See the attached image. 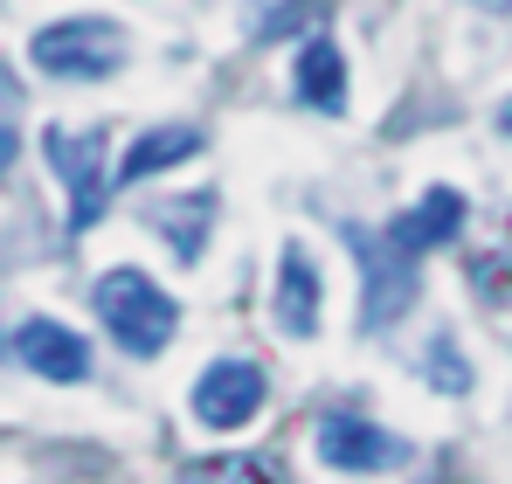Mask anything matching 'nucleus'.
I'll list each match as a JSON object with an SVG mask.
<instances>
[{"label": "nucleus", "mask_w": 512, "mask_h": 484, "mask_svg": "<svg viewBox=\"0 0 512 484\" xmlns=\"http://www.w3.org/2000/svg\"><path fill=\"white\" fill-rule=\"evenodd\" d=\"M14 160V132H7V125H0V166Z\"/></svg>", "instance_id": "16"}, {"label": "nucleus", "mask_w": 512, "mask_h": 484, "mask_svg": "<svg viewBox=\"0 0 512 484\" xmlns=\"http://www.w3.org/2000/svg\"><path fill=\"white\" fill-rule=\"evenodd\" d=\"M14 353H21V367H35L42 381H84L90 374V346L56 319H28L14 332Z\"/></svg>", "instance_id": "8"}, {"label": "nucleus", "mask_w": 512, "mask_h": 484, "mask_svg": "<svg viewBox=\"0 0 512 484\" xmlns=\"http://www.w3.org/2000/svg\"><path fill=\"white\" fill-rule=\"evenodd\" d=\"M180 484H270V478H263L256 457H208V464H194Z\"/></svg>", "instance_id": "13"}, {"label": "nucleus", "mask_w": 512, "mask_h": 484, "mask_svg": "<svg viewBox=\"0 0 512 484\" xmlns=\"http://www.w3.org/2000/svg\"><path fill=\"white\" fill-rule=\"evenodd\" d=\"M28 56H35V70H49V77H111L118 63H125V42H118V21H104V14H70V21H49L35 42H28Z\"/></svg>", "instance_id": "2"}, {"label": "nucleus", "mask_w": 512, "mask_h": 484, "mask_svg": "<svg viewBox=\"0 0 512 484\" xmlns=\"http://www.w3.org/2000/svg\"><path fill=\"white\" fill-rule=\"evenodd\" d=\"M429 381H436L443 395H464V388H471V367H464V353H457L450 339L429 346Z\"/></svg>", "instance_id": "14"}, {"label": "nucleus", "mask_w": 512, "mask_h": 484, "mask_svg": "<svg viewBox=\"0 0 512 484\" xmlns=\"http://www.w3.org/2000/svg\"><path fill=\"white\" fill-rule=\"evenodd\" d=\"M346 242L360 249V270H367V312H360V325L381 332L388 319L409 312V298H416V263H423V256H409L395 236H374V229H360V222H346Z\"/></svg>", "instance_id": "3"}, {"label": "nucleus", "mask_w": 512, "mask_h": 484, "mask_svg": "<svg viewBox=\"0 0 512 484\" xmlns=\"http://www.w3.org/2000/svg\"><path fill=\"white\" fill-rule=\"evenodd\" d=\"M319 14H326V0H291V7L277 0V7H270V14L256 21V35H263V42H277L284 28H298V21H319Z\"/></svg>", "instance_id": "15"}, {"label": "nucleus", "mask_w": 512, "mask_h": 484, "mask_svg": "<svg viewBox=\"0 0 512 484\" xmlns=\"http://www.w3.org/2000/svg\"><path fill=\"white\" fill-rule=\"evenodd\" d=\"M90 305H97L104 332H111L125 353H139V360H153L173 339V325H180V305H173L146 270H104L97 291H90Z\"/></svg>", "instance_id": "1"}, {"label": "nucleus", "mask_w": 512, "mask_h": 484, "mask_svg": "<svg viewBox=\"0 0 512 484\" xmlns=\"http://www.w3.org/2000/svg\"><path fill=\"white\" fill-rule=\"evenodd\" d=\"M263 408V367L256 360H215L201 381H194V422L208 429H243Z\"/></svg>", "instance_id": "5"}, {"label": "nucleus", "mask_w": 512, "mask_h": 484, "mask_svg": "<svg viewBox=\"0 0 512 484\" xmlns=\"http://www.w3.org/2000/svg\"><path fill=\"white\" fill-rule=\"evenodd\" d=\"M42 153H49V166L70 187V229H90L104 215V132H63V125H49Z\"/></svg>", "instance_id": "4"}, {"label": "nucleus", "mask_w": 512, "mask_h": 484, "mask_svg": "<svg viewBox=\"0 0 512 484\" xmlns=\"http://www.w3.org/2000/svg\"><path fill=\"white\" fill-rule=\"evenodd\" d=\"M270 319H277V332H291V339H312V332H319V270H312L305 242H284V256H277Z\"/></svg>", "instance_id": "7"}, {"label": "nucleus", "mask_w": 512, "mask_h": 484, "mask_svg": "<svg viewBox=\"0 0 512 484\" xmlns=\"http://www.w3.org/2000/svg\"><path fill=\"white\" fill-rule=\"evenodd\" d=\"M319 457H326L333 471H388V464H402L409 450H402L388 429H374L367 415H326V422H319Z\"/></svg>", "instance_id": "6"}, {"label": "nucleus", "mask_w": 512, "mask_h": 484, "mask_svg": "<svg viewBox=\"0 0 512 484\" xmlns=\"http://www.w3.org/2000/svg\"><path fill=\"white\" fill-rule=\"evenodd\" d=\"M298 97H305L312 111H340V104H346V63H340V42L312 35V42L298 49Z\"/></svg>", "instance_id": "10"}, {"label": "nucleus", "mask_w": 512, "mask_h": 484, "mask_svg": "<svg viewBox=\"0 0 512 484\" xmlns=\"http://www.w3.org/2000/svg\"><path fill=\"white\" fill-rule=\"evenodd\" d=\"M208 215H215V194H187V208H180V215H160V229H167L173 236V249H180V256H194V249H201V222H208Z\"/></svg>", "instance_id": "12"}, {"label": "nucleus", "mask_w": 512, "mask_h": 484, "mask_svg": "<svg viewBox=\"0 0 512 484\" xmlns=\"http://www.w3.org/2000/svg\"><path fill=\"white\" fill-rule=\"evenodd\" d=\"M457 229H464V194H457V187H429L402 222H388V236L402 242L409 256H423V249H436V242H450Z\"/></svg>", "instance_id": "9"}, {"label": "nucleus", "mask_w": 512, "mask_h": 484, "mask_svg": "<svg viewBox=\"0 0 512 484\" xmlns=\"http://www.w3.org/2000/svg\"><path fill=\"white\" fill-rule=\"evenodd\" d=\"M485 7H512V0H485Z\"/></svg>", "instance_id": "18"}, {"label": "nucleus", "mask_w": 512, "mask_h": 484, "mask_svg": "<svg viewBox=\"0 0 512 484\" xmlns=\"http://www.w3.org/2000/svg\"><path fill=\"white\" fill-rule=\"evenodd\" d=\"M499 132H512V104H506V111H499Z\"/></svg>", "instance_id": "17"}, {"label": "nucleus", "mask_w": 512, "mask_h": 484, "mask_svg": "<svg viewBox=\"0 0 512 484\" xmlns=\"http://www.w3.org/2000/svg\"><path fill=\"white\" fill-rule=\"evenodd\" d=\"M201 153V132L194 125H160V132H146L125 160H118V180H146V173H160V166H180Z\"/></svg>", "instance_id": "11"}]
</instances>
